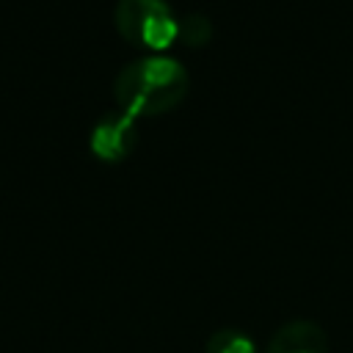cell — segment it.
I'll list each match as a JSON object with an SVG mask.
<instances>
[{
    "mask_svg": "<svg viewBox=\"0 0 353 353\" xmlns=\"http://www.w3.org/2000/svg\"><path fill=\"white\" fill-rule=\"evenodd\" d=\"M262 353H331V342L317 320L292 317L270 334Z\"/></svg>",
    "mask_w": 353,
    "mask_h": 353,
    "instance_id": "cell-4",
    "label": "cell"
},
{
    "mask_svg": "<svg viewBox=\"0 0 353 353\" xmlns=\"http://www.w3.org/2000/svg\"><path fill=\"white\" fill-rule=\"evenodd\" d=\"M190 91V74L185 63L168 52L141 55L127 61L113 77V99L124 113L163 116L174 110Z\"/></svg>",
    "mask_w": 353,
    "mask_h": 353,
    "instance_id": "cell-1",
    "label": "cell"
},
{
    "mask_svg": "<svg viewBox=\"0 0 353 353\" xmlns=\"http://www.w3.org/2000/svg\"><path fill=\"white\" fill-rule=\"evenodd\" d=\"M135 146H138V119L124 113L121 108L102 113L88 132V149L102 163H121L135 152Z\"/></svg>",
    "mask_w": 353,
    "mask_h": 353,
    "instance_id": "cell-3",
    "label": "cell"
},
{
    "mask_svg": "<svg viewBox=\"0 0 353 353\" xmlns=\"http://www.w3.org/2000/svg\"><path fill=\"white\" fill-rule=\"evenodd\" d=\"M113 25L119 36L143 55L168 52L179 41V17L168 0H116Z\"/></svg>",
    "mask_w": 353,
    "mask_h": 353,
    "instance_id": "cell-2",
    "label": "cell"
},
{
    "mask_svg": "<svg viewBox=\"0 0 353 353\" xmlns=\"http://www.w3.org/2000/svg\"><path fill=\"white\" fill-rule=\"evenodd\" d=\"M212 39V22L207 14L190 11L179 17V41L188 47H204Z\"/></svg>",
    "mask_w": 353,
    "mask_h": 353,
    "instance_id": "cell-6",
    "label": "cell"
},
{
    "mask_svg": "<svg viewBox=\"0 0 353 353\" xmlns=\"http://www.w3.org/2000/svg\"><path fill=\"white\" fill-rule=\"evenodd\" d=\"M204 353H262V347L248 331L237 325H221L204 339Z\"/></svg>",
    "mask_w": 353,
    "mask_h": 353,
    "instance_id": "cell-5",
    "label": "cell"
}]
</instances>
